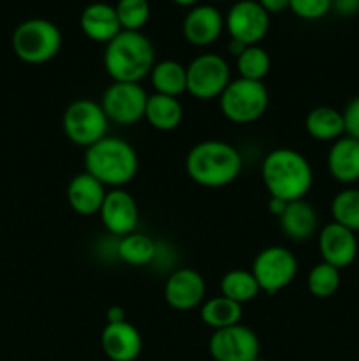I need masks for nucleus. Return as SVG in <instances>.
I'll list each match as a JSON object with an SVG mask.
<instances>
[{"instance_id":"nucleus-1","label":"nucleus","mask_w":359,"mask_h":361,"mask_svg":"<svg viewBox=\"0 0 359 361\" xmlns=\"http://www.w3.org/2000/svg\"><path fill=\"white\" fill-rule=\"evenodd\" d=\"M243 159L238 148L222 140H204L194 145L185 159L187 175L194 183L220 189L239 176Z\"/></svg>"},{"instance_id":"nucleus-2","label":"nucleus","mask_w":359,"mask_h":361,"mask_svg":"<svg viewBox=\"0 0 359 361\" xmlns=\"http://www.w3.org/2000/svg\"><path fill=\"white\" fill-rule=\"evenodd\" d=\"M260 173L270 196L287 203L305 200L313 185V169L308 159L292 148L271 150L264 157Z\"/></svg>"},{"instance_id":"nucleus-3","label":"nucleus","mask_w":359,"mask_h":361,"mask_svg":"<svg viewBox=\"0 0 359 361\" xmlns=\"http://www.w3.org/2000/svg\"><path fill=\"white\" fill-rule=\"evenodd\" d=\"M155 66V49L141 32L122 30L106 44L104 69L116 83H139Z\"/></svg>"},{"instance_id":"nucleus-4","label":"nucleus","mask_w":359,"mask_h":361,"mask_svg":"<svg viewBox=\"0 0 359 361\" xmlns=\"http://www.w3.org/2000/svg\"><path fill=\"white\" fill-rule=\"evenodd\" d=\"M137 169L136 150L122 137L106 136L84 152V171L95 176L106 189H123L132 182Z\"/></svg>"},{"instance_id":"nucleus-5","label":"nucleus","mask_w":359,"mask_h":361,"mask_svg":"<svg viewBox=\"0 0 359 361\" xmlns=\"http://www.w3.org/2000/svg\"><path fill=\"white\" fill-rule=\"evenodd\" d=\"M13 51L21 62L39 66L58 55L62 48V32L53 21L30 18L18 25L13 32Z\"/></svg>"},{"instance_id":"nucleus-6","label":"nucleus","mask_w":359,"mask_h":361,"mask_svg":"<svg viewBox=\"0 0 359 361\" xmlns=\"http://www.w3.org/2000/svg\"><path fill=\"white\" fill-rule=\"evenodd\" d=\"M220 111L232 123H252L266 113L270 92L263 81L236 78L225 87L220 97Z\"/></svg>"},{"instance_id":"nucleus-7","label":"nucleus","mask_w":359,"mask_h":361,"mask_svg":"<svg viewBox=\"0 0 359 361\" xmlns=\"http://www.w3.org/2000/svg\"><path fill=\"white\" fill-rule=\"evenodd\" d=\"M62 127L67 140L77 147L88 148L108 136L109 120L101 102L77 99L70 102L62 116Z\"/></svg>"},{"instance_id":"nucleus-8","label":"nucleus","mask_w":359,"mask_h":361,"mask_svg":"<svg viewBox=\"0 0 359 361\" xmlns=\"http://www.w3.org/2000/svg\"><path fill=\"white\" fill-rule=\"evenodd\" d=\"M229 83V63L217 53H203L187 66V92L199 101L220 97Z\"/></svg>"},{"instance_id":"nucleus-9","label":"nucleus","mask_w":359,"mask_h":361,"mask_svg":"<svg viewBox=\"0 0 359 361\" xmlns=\"http://www.w3.org/2000/svg\"><path fill=\"white\" fill-rule=\"evenodd\" d=\"M250 271L256 277L260 291L275 295L296 279L298 259L287 247L271 245L257 254Z\"/></svg>"},{"instance_id":"nucleus-10","label":"nucleus","mask_w":359,"mask_h":361,"mask_svg":"<svg viewBox=\"0 0 359 361\" xmlns=\"http://www.w3.org/2000/svg\"><path fill=\"white\" fill-rule=\"evenodd\" d=\"M148 94L139 83L113 81L102 94L101 106L109 122L118 126H132L144 118Z\"/></svg>"},{"instance_id":"nucleus-11","label":"nucleus","mask_w":359,"mask_h":361,"mask_svg":"<svg viewBox=\"0 0 359 361\" xmlns=\"http://www.w3.org/2000/svg\"><path fill=\"white\" fill-rule=\"evenodd\" d=\"M225 30L232 41L259 44L270 30V14L257 0H238L225 16Z\"/></svg>"},{"instance_id":"nucleus-12","label":"nucleus","mask_w":359,"mask_h":361,"mask_svg":"<svg viewBox=\"0 0 359 361\" xmlns=\"http://www.w3.org/2000/svg\"><path fill=\"white\" fill-rule=\"evenodd\" d=\"M211 358L215 361H256L260 344L257 335L243 324L215 330L208 342Z\"/></svg>"},{"instance_id":"nucleus-13","label":"nucleus","mask_w":359,"mask_h":361,"mask_svg":"<svg viewBox=\"0 0 359 361\" xmlns=\"http://www.w3.org/2000/svg\"><path fill=\"white\" fill-rule=\"evenodd\" d=\"M204 296H206V282L203 275L192 268H178L165 281V302L178 312L197 309L204 303Z\"/></svg>"},{"instance_id":"nucleus-14","label":"nucleus","mask_w":359,"mask_h":361,"mask_svg":"<svg viewBox=\"0 0 359 361\" xmlns=\"http://www.w3.org/2000/svg\"><path fill=\"white\" fill-rule=\"evenodd\" d=\"M99 215L104 228L120 238L136 231L139 222L136 200L125 189H109Z\"/></svg>"},{"instance_id":"nucleus-15","label":"nucleus","mask_w":359,"mask_h":361,"mask_svg":"<svg viewBox=\"0 0 359 361\" xmlns=\"http://www.w3.org/2000/svg\"><path fill=\"white\" fill-rule=\"evenodd\" d=\"M319 252L324 263L338 270L351 267L359 252L355 233L336 222H329L319 233Z\"/></svg>"},{"instance_id":"nucleus-16","label":"nucleus","mask_w":359,"mask_h":361,"mask_svg":"<svg viewBox=\"0 0 359 361\" xmlns=\"http://www.w3.org/2000/svg\"><path fill=\"white\" fill-rule=\"evenodd\" d=\"M225 18L215 6H194L183 20V35L194 46H210L222 35Z\"/></svg>"},{"instance_id":"nucleus-17","label":"nucleus","mask_w":359,"mask_h":361,"mask_svg":"<svg viewBox=\"0 0 359 361\" xmlns=\"http://www.w3.org/2000/svg\"><path fill=\"white\" fill-rule=\"evenodd\" d=\"M101 345L111 361H134L141 355L143 338L134 324L118 321L106 324L101 335Z\"/></svg>"},{"instance_id":"nucleus-18","label":"nucleus","mask_w":359,"mask_h":361,"mask_svg":"<svg viewBox=\"0 0 359 361\" xmlns=\"http://www.w3.org/2000/svg\"><path fill=\"white\" fill-rule=\"evenodd\" d=\"M327 171L341 185L352 187L359 182V141L341 136L331 143L327 152Z\"/></svg>"},{"instance_id":"nucleus-19","label":"nucleus","mask_w":359,"mask_h":361,"mask_svg":"<svg viewBox=\"0 0 359 361\" xmlns=\"http://www.w3.org/2000/svg\"><path fill=\"white\" fill-rule=\"evenodd\" d=\"M80 27L90 41L108 44L122 32L115 6L106 2L88 4L80 16Z\"/></svg>"},{"instance_id":"nucleus-20","label":"nucleus","mask_w":359,"mask_h":361,"mask_svg":"<svg viewBox=\"0 0 359 361\" xmlns=\"http://www.w3.org/2000/svg\"><path fill=\"white\" fill-rule=\"evenodd\" d=\"M108 189L90 173L83 171L74 176L67 185V201L77 215L90 217L101 212Z\"/></svg>"},{"instance_id":"nucleus-21","label":"nucleus","mask_w":359,"mask_h":361,"mask_svg":"<svg viewBox=\"0 0 359 361\" xmlns=\"http://www.w3.org/2000/svg\"><path fill=\"white\" fill-rule=\"evenodd\" d=\"M278 219H280V228L284 235L294 242L310 240L317 233V226H319L315 208L305 200L291 201Z\"/></svg>"},{"instance_id":"nucleus-22","label":"nucleus","mask_w":359,"mask_h":361,"mask_svg":"<svg viewBox=\"0 0 359 361\" xmlns=\"http://www.w3.org/2000/svg\"><path fill=\"white\" fill-rule=\"evenodd\" d=\"M144 118L153 129L162 133H171L178 129L183 120V106L178 97L162 94L148 95Z\"/></svg>"},{"instance_id":"nucleus-23","label":"nucleus","mask_w":359,"mask_h":361,"mask_svg":"<svg viewBox=\"0 0 359 361\" xmlns=\"http://www.w3.org/2000/svg\"><path fill=\"white\" fill-rule=\"evenodd\" d=\"M305 129L315 141L334 143L345 136L344 113L331 106H317L306 115Z\"/></svg>"},{"instance_id":"nucleus-24","label":"nucleus","mask_w":359,"mask_h":361,"mask_svg":"<svg viewBox=\"0 0 359 361\" xmlns=\"http://www.w3.org/2000/svg\"><path fill=\"white\" fill-rule=\"evenodd\" d=\"M150 80L155 94L180 97L187 92V67L176 60H162L153 66Z\"/></svg>"},{"instance_id":"nucleus-25","label":"nucleus","mask_w":359,"mask_h":361,"mask_svg":"<svg viewBox=\"0 0 359 361\" xmlns=\"http://www.w3.org/2000/svg\"><path fill=\"white\" fill-rule=\"evenodd\" d=\"M158 245L144 233H130L116 245V256L130 267H146L157 257Z\"/></svg>"},{"instance_id":"nucleus-26","label":"nucleus","mask_w":359,"mask_h":361,"mask_svg":"<svg viewBox=\"0 0 359 361\" xmlns=\"http://www.w3.org/2000/svg\"><path fill=\"white\" fill-rule=\"evenodd\" d=\"M241 317L243 307L222 295L206 300L201 305V319L206 326L213 328V330H222V328L239 324Z\"/></svg>"},{"instance_id":"nucleus-27","label":"nucleus","mask_w":359,"mask_h":361,"mask_svg":"<svg viewBox=\"0 0 359 361\" xmlns=\"http://www.w3.org/2000/svg\"><path fill=\"white\" fill-rule=\"evenodd\" d=\"M220 291L222 296L232 300V302L243 303L252 302L257 298L260 293L259 284H257L256 277L250 270H231L222 277L220 281Z\"/></svg>"},{"instance_id":"nucleus-28","label":"nucleus","mask_w":359,"mask_h":361,"mask_svg":"<svg viewBox=\"0 0 359 361\" xmlns=\"http://www.w3.org/2000/svg\"><path fill=\"white\" fill-rule=\"evenodd\" d=\"M331 215L333 222L359 233V189L345 187L331 201Z\"/></svg>"},{"instance_id":"nucleus-29","label":"nucleus","mask_w":359,"mask_h":361,"mask_svg":"<svg viewBox=\"0 0 359 361\" xmlns=\"http://www.w3.org/2000/svg\"><path fill=\"white\" fill-rule=\"evenodd\" d=\"M236 67H238L239 78L252 81H263L271 69V59L264 48L259 44L246 46L238 56H236Z\"/></svg>"},{"instance_id":"nucleus-30","label":"nucleus","mask_w":359,"mask_h":361,"mask_svg":"<svg viewBox=\"0 0 359 361\" xmlns=\"http://www.w3.org/2000/svg\"><path fill=\"white\" fill-rule=\"evenodd\" d=\"M340 270L331 267V264L324 263V261L317 263L315 267L310 270L308 279H306V286H308L310 295L320 300L331 298V296L338 291V288H340Z\"/></svg>"},{"instance_id":"nucleus-31","label":"nucleus","mask_w":359,"mask_h":361,"mask_svg":"<svg viewBox=\"0 0 359 361\" xmlns=\"http://www.w3.org/2000/svg\"><path fill=\"white\" fill-rule=\"evenodd\" d=\"M122 30L141 32L151 16L148 0H118L115 6Z\"/></svg>"},{"instance_id":"nucleus-32","label":"nucleus","mask_w":359,"mask_h":361,"mask_svg":"<svg viewBox=\"0 0 359 361\" xmlns=\"http://www.w3.org/2000/svg\"><path fill=\"white\" fill-rule=\"evenodd\" d=\"M289 9L301 20H320L331 11V0H291Z\"/></svg>"},{"instance_id":"nucleus-33","label":"nucleus","mask_w":359,"mask_h":361,"mask_svg":"<svg viewBox=\"0 0 359 361\" xmlns=\"http://www.w3.org/2000/svg\"><path fill=\"white\" fill-rule=\"evenodd\" d=\"M341 113L345 122V136L359 141V95L352 99Z\"/></svg>"},{"instance_id":"nucleus-34","label":"nucleus","mask_w":359,"mask_h":361,"mask_svg":"<svg viewBox=\"0 0 359 361\" xmlns=\"http://www.w3.org/2000/svg\"><path fill=\"white\" fill-rule=\"evenodd\" d=\"M331 11L344 18L355 16L359 13V0H331Z\"/></svg>"},{"instance_id":"nucleus-35","label":"nucleus","mask_w":359,"mask_h":361,"mask_svg":"<svg viewBox=\"0 0 359 361\" xmlns=\"http://www.w3.org/2000/svg\"><path fill=\"white\" fill-rule=\"evenodd\" d=\"M260 6L264 7L267 14L270 13H282V11L289 9V2L291 0H257Z\"/></svg>"},{"instance_id":"nucleus-36","label":"nucleus","mask_w":359,"mask_h":361,"mask_svg":"<svg viewBox=\"0 0 359 361\" xmlns=\"http://www.w3.org/2000/svg\"><path fill=\"white\" fill-rule=\"evenodd\" d=\"M287 201L284 200H278V197H270V203H267V208H270V212L273 215H277V217H280L282 214L285 212V208H287Z\"/></svg>"},{"instance_id":"nucleus-37","label":"nucleus","mask_w":359,"mask_h":361,"mask_svg":"<svg viewBox=\"0 0 359 361\" xmlns=\"http://www.w3.org/2000/svg\"><path fill=\"white\" fill-rule=\"evenodd\" d=\"M106 316H108V323H118V321H125V314H123V310L120 309V307H111Z\"/></svg>"},{"instance_id":"nucleus-38","label":"nucleus","mask_w":359,"mask_h":361,"mask_svg":"<svg viewBox=\"0 0 359 361\" xmlns=\"http://www.w3.org/2000/svg\"><path fill=\"white\" fill-rule=\"evenodd\" d=\"M245 48H246V44H243V42H239V41H232L231 39V42H229V51H231L232 56H238Z\"/></svg>"},{"instance_id":"nucleus-39","label":"nucleus","mask_w":359,"mask_h":361,"mask_svg":"<svg viewBox=\"0 0 359 361\" xmlns=\"http://www.w3.org/2000/svg\"><path fill=\"white\" fill-rule=\"evenodd\" d=\"M172 2L180 7H190V9H192L194 6H197V2H199V0H172Z\"/></svg>"},{"instance_id":"nucleus-40","label":"nucleus","mask_w":359,"mask_h":361,"mask_svg":"<svg viewBox=\"0 0 359 361\" xmlns=\"http://www.w3.org/2000/svg\"><path fill=\"white\" fill-rule=\"evenodd\" d=\"M213 2H227V0H213Z\"/></svg>"},{"instance_id":"nucleus-41","label":"nucleus","mask_w":359,"mask_h":361,"mask_svg":"<svg viewBox=\"0 0 359 361\" xmlns=\"http://www.w3.org/2000/svg\"><path fill=\"white\" fill-rule=\"evenodd\" d=\"M256 361H267V360H260V358H257Z\"/></svg>"}]
</instances>
